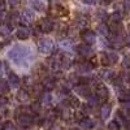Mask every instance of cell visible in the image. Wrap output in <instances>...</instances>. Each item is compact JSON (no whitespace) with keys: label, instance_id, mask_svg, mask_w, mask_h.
Returning a JSON list of instances; mask_svg holds the SVG:
<instances>
[{"label":"cell","instance_id":"cell-5","mask_svg":"<svg viewBox=\"0 0 130 130\" xmlns=\"http://www.w3.org/2000/svg\"><path fill=\"white\" fill-rule=\"evenodd\" d=\"M81 38H82V40L86 43V44H90V46H92L94 43L96 42V34L90 29L83 30L82 34H81Z\"/></svg>","mask_w":130,"mask_h":130},{"label":"cell","instance_id":"cell-42","mask_svg":"<svg viewBox=\"0 0 130 130\" xmlns=\"http://www.w3.org/2000/svg\"><path fill=\"white\" fill-rule=\"evenodd\" d=\"M82 2H83L85 4H89V5H91V4H95V3H96V0H82Z\"/></svg>","mask_w":130,"mask_h":130},{"label":"cell","instance_id":"cell-37","mask_svg":"<svg viewBox=\"0 0 130 130\" xmlns=\"http://www.w3.org/2000/svg\"><path fill=\"white\" fill-rule=\"evenodd\" d=\"M7 3L10 5V7H16L20 4V0H7Z\"/></svg>","mask_w":130,"mask_h":130},{"label":"cell","instance_id":"cell-28","mask_svg":"<svg viewBox=\"0 0 130 130\" xmlns=\"http://www.w3.org/2000/svg\"><path fill=\"white\" fill-rule=\"evenodd\" d=\"M51 102V94L50 92H43L40 95V103L42 104H50Z\"/></svg>","mask_w":130,"mask_h":130},{"label":"cell","instance_id":"cell-3","mask_svg":"<svg viewBox=\"0 0 130 130\" xmlns=\"http://www.w3.org/2000/svg\"><path fill=\"white\" fill-rule=\"evenodd\" d=\"M100 59H102V64L109 65V64H115L118 61V55L115 51H105L100 56Z\"/></svg>","mask_w":130,"mask_h":130},{"label":"cell","instance_id":"cell-15","mask_svg":"<svg viewBox=\"0 0 130 130\" xmlns=\"http://www.w3.org/2000/svg\"><path fill=\"white\" fill-rule=\"evenodd\" d=\"M99 115H100L102 120H107V118L109 117V115H111V105L107 104V103H104V104L100 107V109H99Z\"/></svg>","mask_w":130,"mask_h":130},{"label":"cell","instance_id":"cell-44","mask_svg":"<svg viewBox=\"0 0 130 130\" xmlns=\"http://www.w3.org/2000/svg\"><path fill=\"white\" fill-rule=\"evenodd\" d=\"M27 130H38V129H37V127H30V126H29Z\"/></svg>","mask_w":130,"mask_h":130},{"label":"cell","instance_id":"cell-38","mask_svg":"<svg viewBox=\"0 0 130 130\" xmlns=\"http://www.w3.org/2000/svg\"><path fill=\"white\" fill-rule=\"evenodd\" d=\"M5 10V0H0V14L4 13Z\"/></svg>","mask_w":130,"mask_h":130},{"label":"cell","instance_id":"cell-18","mask_svg":"<svg viewBox=\"0 0 130 130\" xmlns=\"http://www.w3.org/2000/svg\"><path fill=\"white\" fill-rule=\"evenodd\" d=\"M10 31H12V25L8 24V22H2L0 24V35L3 37H7L10 34Z\"/></svg>","mask_w":130,"mask_h":130},{"label":"cell","instance_id":"cell-32","mask_svg":"<svg viewBox=\"0 0 130 130\" xmlns=\"http://www.w3.org/2000/svg\"><path fill=\"white\" fill-rule=\"evenodd\" d=\"M108 130H120V124H118V121H111L108 124Z\"/></svg>","mask_w":130,"mask_h":130},{"label":"cell","instance_id":"cell-16","mask_svg":"<svg viewBox=\"0 0 130 130\" xmlns=\"http://www.w3.org/2000/svg\"><path fill=\"white\" fill-rule=\"evenodd\" d=\"M79 125H81V127H83L86 130H90V129H92L95 126V121L91 120L90 117H83V118H81Z\"/></svg>","mask_w":130,"mask_h":130},{"label":"cell","instance_id":"cell-26","mask_svg":"<svg viewBox=\"0 0 130 130\" xmlns=\"http://www.w3.org/2000/svg\"><path fill=\"white\" fill-rule=\"evenodd\" d=\"M72 46H73V40L72 39H62V40H60V47L61 48L69 50Z\"/></svg>","mask_w":130,"mask_h":130},{"label":"cell","instance_id":"cell-21","mask_svg":"<svg viewBox=\"0 0 130 130\" xmlns=\"http://www.w3.org/2000/svg\"><path fill=\"white\" fill-rule=\"evenodd\" d=\"M96 31L99 32L100 35H103V37H107L108 34H109L111 29H109V27H108V26H107V25L103 22V24H99V25H98V27H96Z\"/></svg>","mask_w":130,"mask_h":130},{"label":"cell","instance_id":"cell-39","mask_svg":"<svg viewBox=\"0 0 130 130\" xmlns=\"http://www.w3.org/2000/svg\"><path fill=\"white\" fill-rule=\"evenodd\" d=\"M124 44H126L127 47H130V32L124 38Z\"/></svg>","mask_w":130,"mask_h":130},{"label":"cell","instance_id":"cell-6","mask_svg":"<svg viewBox=\"0 0 130 130\" xmlns=\"http://www.w3.org/2000/svg\"><path fill=\"white\" fill-rule=\"evenodd\" d=\"M34 122V118H32L30 115H26V113H20L17 115V124L22 127H29L30 125H32Z\"/></svg>","mask_w":130,"mask_h":130},{"label":"cell","instance_id":"cell-8","mask_svg":"<svg viewBox=\"0 0 130 130\" xmlns=\"http://www.w3.org/2000/svg\"><path fill=\"white\" fill-rule=\"evenodd\" d=\"M30 35H31V30H30L27 26H25V25L18 26L17 30H16V37H17L18 39H21V40L27 39Z\"/></svg>","mask_w":130,"mask_h":130},{"label":"cell","instance_id":"cell-12","mask_svg":"<svg viewBox=\"0 0 130 130\" xmlns=\"http://www.w3.org/2000/svg\"><path fill=\"white\" fill-rule=\"evenodd\" d=\"M74 91L77 92L79 96H86V98H87V96L91 94L90 87H89V86H86V85H78V86H75V87H74Z\"/></svg>","mask_w":130,"mask_h":130},{"label":"cell","instance_id":"cell-30","mask_svg":"<svg viewBox=\"0 0 130 130\" xmlns=\"http://www.w3.org/2000/svg\"><path fill=\"white\" fill-rule=\"evenodd\" d=\"M87 100H89V105H95V104H98V102H99L96 94H90L87 96Z\"/></svg>","mask_w":130,"mask_h":130},{"label":"cell","instance_id":"cell-36","mask_svg":"<svg viewBox=\"0 0 130 130\" xmlns=\"http://www.w3.org/2000/svg\"><path fill=\"white\" fill-rule=\"evenodd\" d=\"M75 24H77L79 27H82V26L86 25V20L85 18H77V20H75Z\"/></svg>","mask_w":130,"mask_h":130},{"label":"cell","instance_id":"cell-7","mask_svg":"<svg viewBox=\"0 0 130 130\" xmlns=\"http://www.w3.org/2000/svg\"><path fill=\"white\" fill-rule=\"evenodd\" d=\"M96 96L98 99H99V102H105L108 99V96H109V91H108V89L105 87L104 85H98L96 87Z\"/></svg>","mask_w":130,"mask_h":130},{"label":"cell","instance_id":"cell-13","mask_svg":"<svg viewBox=\"0 0 130 130\" xmlns=\"http://www.w3.org/2000/svg\"><path fill=\"white\" fill-rule=\"evenodd\" d=\"M8 83H9L10 87L17 89L20 86V83H21V79L18 78V75L16 73H9V75H8Z\"/></svg>","mask_w":130,"mask_h":130},{"label":"cell","instance_id":"cell-41","mask_svg":"<svg viewBox=\"0 0 130 130\" xmlns=\"http://www.w3.org/2000/svg\"><path fill=\"white\" fill-rule=\"evenodd\" d=\"M124 7L130 12V0H124Z\"/></svg>","mask_w":130,"mask_h":130},{"label":"cell","instance_id":"cell-24","mask_svg":"<svg viewBox=\"0 0 130 130\" xmlns=\"http://www.w3.org/2000/svg\"><path fill=\"white\" fill-rule=\"evenodd\" d=\"M30 109L32 113H39L42 111V103L40 102H32L30 104Z\"/></svg>","mask_w":130,"mask_h":130},{"label":"cell","instance_id":"cell-11","mask_svg":"<svg viewBox=\"0 0 130 130\" xmlns=\"http://www.w3.org/2000/svg\"><path fill=\"white\" fill-rule=\"evenodd\" d=\"M29 2H30L31 7L35 10H38V12H44L47 8V4L44 0H29Z\"/></svg>","mask_w":130,"mask_h":130},{"label":"cell","instance_id":"cell-40","mask_svg":"<svg viewBox=\"0 0 130 130\" xmlns=\"http://www.w3.org/2000/svg\"><path fill=\"white\" fill-rule=\"evenodd\" d=\"M98 17L102 18V20H105L107 18V14H105L104 10H99V12H98Z\"/></svg>","mask_w":130,"mask_h":130},{"label":"cell","instance_id":"cell-31","mask_svg":"<svg viewBox=\"0 0 130 130\" xmlns=\"http://www.w3.org/2000/svg\"><path fill=\"white\" fill-rule=\"evenodd\" d=\"M3 130H16V125L12 121H5L3 124Z\"/></svg>","mask_w":130,"mask_h":130},{"label":"cell","instance_id":"cell-47","mask_svg":"<svg viewBox=\"0 0 130 130\" xmlns=\"http://www.w3.org/2000/svg\"><path fill=\"white\" fill-rule=\"evenodd\" d=\"M127 130H130V124H129V125H127Z\"/></svg>","mask_w":130,"mask_h":130},{"label":"cell","instance_id":"cell-25","mask_svg":"<svg viewBox=\"0 0 130 130\" xmlns=\"http://www.w3.org/2000/svg\"><path fill=\"white\" fill-rule=\"evenodd\" d=\"M9 83L8 81H4V79H0V94H4V92H8L9 91Z\"/></svg>","mask_w":130,"mask_h":130},{"label":"cell","instance_id":"cell-14","mask_svg":"<svg viewBox=\"0 0 130 130\" xmlns=\"http://www.w3.org/2000/svg\"><path fill=\"white\" fill-rule=\"evenodd\" d=\"M20 18H21V21H22V22H25V24H30L31 21H32V18H34V14L31 13V10H29V9H24L22 12L20 13Z\"/></svg>","mask_w":130,"mask_h":130},{"label":"cell","instance_id":"cell-9","mask_svg":"<svg viewBox=\"0 0 130 130\" xmlns=\"http://www.w3.org/2000/svg\"><path fill=\"white\" fill-rule=\"evenodd\" d=\"M77 51L81 56H85V57H87V56H91L92 55V48L90 44H86V43H83V44H79L77 47Z\"/></svg>","mask_w":130,"mask_h":130},{"label":"cell","instance_id":"cell-48","mask_svg":"<svg viewBox=\"0 0 130 130\" xmlns=\"http://www.w3.org/2000/svg\"><path fill=\"white\" fill-rule=\"evenodd\" d=\"M107 2H113V0H107Z\"/></svg>","mask_w":130,"mask_h":130},{"label":"cell","instance_id":"cell-10","mask_svg":"<svg viewBox=\"0 0 130 130\" xmlns=\"http://www.w3.org/2000/svg\"><path fill=\"white\" fill-rule=\"evenodd\" d=\"M94 70V64H91V61H83L78 65V72L82 74H89Z\"/></svg>","mask_w":130,"mask_h":130},{"label":"cell","instance_id":"cell-49","mask_svg":"<svg viewBox=\"0 0 130 130\" xmlns=\"http://www.w3.org/2000/svg\"><path fill=\"white\" fill-rule=\"evenodd\" d=\"M52 130H57V129H52Z\"/></svg>","mask_w":130,"mask_h":130},{"label":"cell","instance_id":"cell-20","mask_svg":"<svg viewBox=\"0 0 130 130\" xmlns=\"http://www.w3.org/2000/svg\"><path fill=\"white\" fill-rule=\"evenodd\" d=\"M29 92L25 90V89H20L18 90V92H17V99H18V102H22V103H25V102H27L29 100Z\"/></svg>","mask_w":130,"mask_h":130},{"label":"cell","instance_id":"cell-23","mask_svg":"<svg viewBox=\"0 0 130 130\" xmlns=\"http://www.w3.org/2000/svg\"><path fill=\"white\" fill-rule=\"evenodd\" d=\"M43 92H44V87H43V85L40 83H37V85H34L32 86V94L34 95H37V96H40Z\"/></svg>","mask_w":130,"mask_h":130},{"label":"cell","instance_id":"cell-33","mask_svg":"<svg viewBox=\"0 0 130 130\" xmlns=\"http://www.w3.org/2000/svg\"><path fill=\"white\" fill-rule=\"evenodd\" d=\"M122 67L124 68H130V56H125L124 59H122Z\"/></svg>","mask_w":130,"mask_h":130},{"label":"cell","instance_id":"cell-35","mask_svg":"<svg viewBox=\"0 0 130 130\" xmlns=\"http://www.w3.org/2000/svg\"><path fill=\"white\" fill-rule=\"evenodd\" d=\"M122 109H124L125 112H130V100L122 102Z\"/></svg>","mask_w":130,"mask_h":130},{"label":"cell","instance_id":"cell-17","mask_svg":"<svg viewBox=\"0 0 130 130\" xmlns=\"http://www.w3.org/2000/svg\"><path fill=\"white\" fill-rule=\"evenodd\" d=\"M55 79H53L52 77H46L42 81V85H43V87H44L46 90H48V91H51V90H53L55 89Z\"/></svg>","mask_w":130,"mask_h":130},{"label":"cell","instance_id":"cell-43","mask_svg":"<svg viewBox=\"0 0 130 130\" xmlns=\"http://www.w3.org/2000/svg\"><path fill=\"white\" fill-rule=\"evenodd\" d=\"M3 124H4V122H3L2 120H0V130H3Z\"/></svg>","mask_w":130,"mask_h":130},{"label":"cell","instance_id":"cell-4","mask_svg":"<svg viewBox=\"0 0 130 130\" xmlns=\"http://www.w3.org/2000/svg\"><path fill=\"white\" fill-rule=\"evenodd\" d=\"M38 27L42 32H51L53 30V27H55V24H53V21L50 17H46V18L40 20Z\"/></svg>","mask_w":130,"mask_h":130},{"label":"cell","instance_id":"cell-2","mask_svg":"<svg viewBox=\"0 0 130 130\" xmlns=\"http://www.w3.org/2000/svg\"><path fill=\"white\" fill-rule=\"evenodd\" d=\"M38 50L40 53H44V55H48L53 51V40L50 38H43L39 39L38 42Z\"/></svg>","mask_w":130,"mask_h":130},{"label":"cell","instance_id":"cell-1","mask_svg":"<svg viewBox=\"0 0 130 130\" xmlns=\"http://www.w3.org/2000/svg\"><path fill=\"white\" fill-rule=\"evenodd\" d=\"M29 55H31L30 48L24 47V46H14L12 50L9 51L8 57L13 62H16V64H22V62L27 61Z\"/></svg>","mask_w":130,"mask_h":130},{"label":"cell","instance_id":"cell-27","mask_svg":"<svg viewBox=\"0 0 130 130\" xmlns=\"http://www.w3.org/2000/svg\"><path fill=\"white\" fill-rule=\"evenodd\" d=\"M68 103L72 108H78L79 107V100H78V98H75V96H70L69 99H68Z\"/></svg>","mask_w":130,"mask_h":130},{"label":"cell","instance_id":"cell-22","mask_svg":"<svg viewBox=\"0 0 130 130\" xmlns=\"http://www.w3.org/2000/svg\"><path fill=\"white\" fill-rule=\"evenodd\" d=\"M109 20H111V22L112 24H121V21H122V14L120 12H115L109 16Z\"/></svg>","mask_w":130,"mask_h":130},{"label":"cell","instance_id":"cell-29","mask_svg":"<svg viewBox=\"0 0 130 130\" xmlns=\"http://www.w3.org/2000/svg\"><path fill=\"white\" fill-rule=\"evenodd\" d=\"M118 99H120L121 102H125V100H130V91H121L120 94H118Z\"/></svg>","mask_w":130,"mask_h":130},{"label":"cell","instance_id":"cell-45","mask_svg":"<svg viewBox=\"0 0 130 130\" xmlns=\"http://www.w3.org/2000/svg\"><path fill=\"white\" fill-rule=\"evenodd\" d=\"M70 130H81V129H78V127H73V129H70Z\"/></svg>","mask_w":130,"mask_h":130},{"label":"cell","instance_id":"cell-34","mask_svg":"<svg viewBox=\"0 0 130 130\" xmlns=\"http://www.w3.org/2000/svg\"><path fill=\"white\" fill-rule=\"evenodd\" d=\"M9 104V100H8V98L3 96V95H0V107H5Z\"/></svg>","mask_w":130,"mask_h":130},{"label":"cell","instance_id":"cell-19","mask_svg":"<svg viewBox=\"0 0 130 130\" xmlns=\"http://www.w3.org/2000/svg\"><path fill=\"white\" fill-rule=\"evenodd\" d=\"M100 77L103 79H112L115 77V72L112 69H108V68H104L100 70Z\"/></svg>","mask_w":130,"mask_h":130},{"label":"cell","instance_id":"cell-46","mask_svg":"<svg viewBox=\"0 0 130 130\" xmlns=\"http://www.w3.org/2000/svg\"><path fill=\"white\" fill-rule=\"evenodd\" d=\"M2 47H3V44H2V42H0V50H2Z\"/></svg>","mask_w":130,"mask_h":130}]
</instances>
